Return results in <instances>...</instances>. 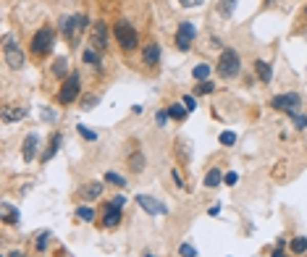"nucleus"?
I'll return each instance as SVG.
<instances>
[{
  "instance_id": "1",
  "label": "nucleus",
  "mask_w": 307,
  "mask_h": 257,
  "mask_svg": "<svg viewBox=\"0 0 307 257\" xmlns=\"http://www.w3.org/2000/svg\"><path fill=\"white\" fill-rule=\"evenodd\" d=\"M87 29V16L84 13H76V16H66L60 18V34L69 39V42H76L79 34Z\"/></svg>"
},
{
  "instance_id": "2",
  "label": "nucleus",
  "mask_w": 307,
  "mask_h": 257,
  "mask_svg": "<svg viewBox=\"0 0 307 257\" xmlns=\"http://www.w3.org/2000/svg\"><path fill=\"white\" fill-rule=\"evenodd\" d=\"M239 71H242V61H239V53L236 50H223L221 53V61H218V74H221L223 79H234L239 76Z\"/></svg>"
},
{
  "instance_id": "3",
  "label": "nucleus",
  "mask_w": 307,
  "mask_h": 257,
  "mask_svg": "<svg viewBox=\"0 0 307 257\" xmlns=\"http://www.w3.org/2000/svg\"><path fill=\"white\" fill-rule=\"evenodd\" d=\"M113 34H116V39H118V45L124 50H134L137 45H139V34H137V29L129 24V21H118V24L113 27Z\"/></svg>"
},
{
  "instance_id": "4",
  "label": "nucleus",
  "mask_w": 307,
  "mask_h": 257,
  "mask_svg": "<svg viewBox=\"0 0 307 257\" xmlns=\"http://www.w3.org/2000/svg\"><path fill=\"white\" fill-rule=\"evenodd\" d=\"M53 45H55V34H53V29H48V27H42L34 37H32V55H37V58H45L50 50H53Z\"/></svg>"
},
{
  "instance_id": "5",
  "label": "nucleus",
  "mask_w": 307,
  "mask_h": 257,
  "mask_svg": "<svg viewBox=\"0 0 307 257\" xmlns=\"http://www.w3.org/2000/svg\"><path fill=\"white\" fill-rule=\"evenodd\" d=\"M3 58H6L8 68H13V71H18V68L24 66V53H21L18 42H16L11 34L3 37Z\"/></svg>"
},
{
  "instance_id": "6",
  "label": "nucleus",
  "mask_w": 307,
  "mask_h": 257,
  "mask_svg": "<svg viewBox=\"0 0 307 257\" xmlns=\"http://www.w3.org/2000/svg\"><path fill=\"white\" fill-rule=\"evenodd\" d=\"M79 84H81V76L76 71L66 76V82L60 84V92H58V103L60 105H71L76 100V95H79V89H81Z\"/></svg>"
},
{
  "instance_id": "7",
  "label": "nucleus",
  "mask_w": 307,
  "mask_h": 257,
  "mask_svg": "<svg viewBox=\"0 0 307 257\" xmlns=\"http://www.w3.org/2000/svg\"><path fill=\"white\" fill-rule=\"evenodd\" d=\"M194 37H197L194 24H192V21H181L179 29H176V48L179 50H189V45L194 42Z\"/></svg>"
},
{
  "instance_id": "8",
  "label": "nucleus",
  "mask_w": 307,
  "mask_h": 257,
  "mask_svg": "<svg viewBox=\"0 0 307 257\" xmlns=\"http://www.w3.org/2000/svg\"><path fill=\"white\" fill-rule=\"evenodd\" d=\"M302 105V97L297 95V92H286V95H278L271 100V108L276 110H283V113H289V110H297Z\"/></svg>"
},
{
  "instance_id": "9",
  "label": "nucleus",
  "mask_w": 307,
  "mask_h": 257,
  "mask_svg": "<svg viewBox=\"0 0 307 257\" xmlns=\"http://www.w3.org/2000/svg\"><path fill=\"white\" fill-rule=\"evenodd\" d=\"M137 205L145 210V213H150V215H166V213H168V207H166L160 200L150 197V194H139V197H137Z\"/></svg>"
},
{
  "instance_id": "10",
  "label": "nucleus",
  "mask_w": 307,
  "mask_h": 257,
  "mask_svg": "<svg viewBox=\"0 0 307 257\" xmlns=\"http://www.w3.org/2000/svg\"><path fill=\"white\" fill-rule=\"evenodd\" d=\"M105 45H108V24L105 21H97V24L92 27V48L105 50Z\"/></svg>"
},
{
  "instance_id": "11",
  "label": "nucleus",
  "mask_w": 307,
  "mask_h": 257,
  "mask_svg": "<svg viewBox=\"0 0 307 257\" xmlns=\"http://www.w3.org/2000/svg\"><path fill=\"white\" fill-rule=\"evenodd\" d=\"M142 63H145V66H158V63H160V45H158V42H147V45H145Z\"/></svg>"
},
{
  "instance_id": "12",
  "label": "nucleus",
  "mask_w": 307,
  "mask_h": 257,
  "mask_svg": "<svg viewBox=\"0 0 307 257\" xmlns=\"http://www.w3.org/2000/svg\"><path fill=\"white\" fill-rule=\"evenodd\" d=\"M27 108L24 105H6L3 108V124H13V121H21V118H27Z\"/></svg>"
},
{
  "instance_id": "13",
  "label": "nucleus",
  "mask_w": 307,
  "mask_h": 257,
  "mask_svg": "<svg viewBox=\"0 0 307 257\" xmlns=\"http://www.w3.org/2000/svg\"><path fill=\"white\" fill-rule=\"evenodd\" d=\"M103 223H105L108 228H116V226L121 223V207H118V205H113V202H108V205H105Z\"/></svg>"
},
{
  "instance_id": "14",
  "label": "nucleus",
  "mask_w": 307,
  "mask_h": 257,
  "mask_svg": "<svg viewBox=\"0 0 307 257\" xmlns=\"http://www.w3.org/2000/svg\"><path fill=\"white\" fill-rule=\"evenodd\" d=\"M79 194H81V200L92 202V200H97V197L103 194V184H100V181H90V184H84L81 189H79Z\"/></svg>"
},
{
  "instance_id": "15",
  "label": "nucleus",
  "mask_w": 307,
  "mask_h": 257,
  "mask_svg": "<svg viewBox=\"0 0 307 257\" xmlns=\"http://www.w3.org/2000/svg\"><path fill=\"white\" fill-rule=\"evenodd\" d=\"M255 71H257V79H260L262 84H271V76H273L271 63H265V61H255Z\"/></svg>"
},
{
  "instance_id": "16",
  "label": "nucleus",
  "mask_w": 307,
  "mask_h": 257,
  "mask_svg": "<svg viewBox=\"0 0 307 257\" xmlns=\"http://www.w3.org/2000/svg\"><path fill=\"white\" fill-rule=\"evenodd\" d=\"M145 166H147V160H145V152H131V157H129V168L134 171V173H142L145 171Z\"/></svg>"
},
{
  "instance_id": "17",
  "label": "nucleus",
  "mask_w": 307,
  "mask_h": 257,
  "mask_svg": "<svg viewBox=\"0 0 307 257\" xmlns=\"http://www.w3.org/2000/svg\"><path fill=\"white\" fill-rule=\"evenodd\" d=\"M34 155H37V134H29L24 139V160L29 163V160H34Z\"/></svg>"
},
{
  "instance_id": "18",
  "label": "nucleus",
  "mask_w": 307,
  "mask_h": 257,
  "mask_svg": "<svg viewBox=\"0 0 307 257\" xmlns=\"http://www.w3.org/2000/svg\"><path fill=\"white\" fill-rule=\"evenodd\" d=\"M0 210H3V221L6 223H18V207H13L11 202H3V205H0Z\"/></svg>"
},
{
  "instance_id": "19",
  "label": "nucleus",
  "mask_w": 307,
  "mask_h": 257,
  "mask_svg": "<svg viewBox=\"0 0 307 257\" xmlns=\"http://www.w3.org/2000/svg\"><path fill=\"white\" fill-rule=\"evenodd\" d=\"M60 142H63V136L55 131L53 136H50V145H48V150H45V155H42V160H50V157H55V152H58V147H60Z\"/></svg>"
},
{
  "instance_id": "20",
  "label": "nucleus",
  "mask_w": 307,
  "mask_h": 257,
  "mask_svg": "<svg viewBox=\"0 0 307 257\" xmlns=\"http://www.w3.org/2000/svg\"><path fill=\"white\" fill-rule=\"evenodd\" d=\"M223 181V173H221V168H210L208 171V176H205V186H210V189H215L218 184Z\"/></svg>"
},
{
  "instance_id": "21",
  "label": "nucleus",
  "mask_w": 307,
  "mask_h": 257,
  "mask_svg": "<svg viewBox=\"0 0 307 257\" xmlns=\"http://www.w3.org/2000/svg\"><path fill=\"white\" fill-rule=\"evenodd\" d=\"M192 76H194L197 82H205V79L210 76V66H208V63H197L194 71H192Z\"/></svg>"
},
{
  "instance_id": "22",
  "label": "nucleus",
  "mask_w": 307,
  "mask_h": 257,
  "mask_svg": "<svg viewBox=\"0 0 307 257\" xmlns=\"http://www.w3.org/2000/svg\"><path fill=\"white\" fill-rule=\"evenodd\" d=\"M53 74L55 76H66V74H69V61H66V58H55L53 61Z\"/></svg>"
},
{
  "instance_id": "23",
  "label": "nucleus",
  "mask_w": 307,
  "mask_h": 257,
  "mask_svg": "<svg viewBox=\"0 0 307 257\" xmlns=\"http://www.w3.org/2000/svg\"><path fill=\"white\" fill-rule=\"evenodd\" d=\"M236 3H239V0H221V6H218V8H221V16H234V11H236Z\"/></svg>"
},
{
  "instance_id": "24",
  "label": "nucleus",
  "mask_w": 307,
  "mask_h": 257,
  "mask_svg": "<svg viewBox=\"0 0 307 257\" xmlns=\"http://www.w3.org/2000/svg\"><path fill=\"white\" fill-rule=\"evenodd\" d=\"M289 247H292L294 254H302V252H307V239H304V236H294Z\"/></svg>"
},
{
  "instance_id": "25",
  "label": "nucleus",
  "mask_w": 307,
  "mask_h": 257,
  "mask_svg": "<svg viewBox=\"0 0 307 257\" xmlns=\"http://www.w3.org/2000/svg\"><path fill=\"white\" fill-rule=\"evenodd\" d=\"M105 181H108V184H113V186H118V189H124V186H126V179L118 176V173H113V171H108V173H105Z\"/></svg>"
},
{
  "instance_id": "26",
  "label": "nucleus",
  "mask_w": 307,
  "mask_h": 257,
  "mask_svg": "<svg viewBox=\"0 0 307 257\" xmlns=\"http://www.w3.org/2000/svg\"><path fill=\"white\" fill-rule=\"evenodd\" d=\"M187 113H189V110H187L184 105H171V108H168V115H171V118H176V121L187 118Z\"/></svg>"
},
{
  "instance_id": "27",
  "label": "nucleus",
  "mask_w": 307,
  "mask_h": 257,
  "mask_svg": "<svg viewBox=\"0 0 307 257\" xmlns=\"http://www.w3.org/2000/svg\"><path fill=\"white\" fill-rule=\"evenodd\" d=\"M213 89H215V84H213L210 79H205V82H200V84H197V89H194V92H197V95H210Z\"/></svg>"
},
{
  "instance_id": "28",
  "label": "nucleus",
  "mask_w": 307,
  "mask_h": 257,
  "mask_svg": "<svg viewBox=\"0 0 307 257\" xmlns=\"http://www.w3.org/2000/svg\"><path fill=\"white\" fill-rule=\"evenodd\" d=\"M76 218H81V221H92V218H95V210H92V207H87V205H84V207H76Z\"/></svg>"
},
{
  "instance_id": "29",
  "label": "nucleus",
  "mask_w": 307,
  "mask_h": 257,
  "mask_svg": "<svg viewBox=\"0 0 307 257\" xmlns=\"http://www.w3.org/2000/svg\"><path fill=\"white\" fill-rule=\"evenodd\" d=\"M289 118L297 124V129H307V118H304L302 113H297V110H289Z\"/></svg>"
},
{
  "instance_id": "30",
  "label": "nucleus",
  "mask_w": 307,
  "mask_h": 257,
  "mask_svg": "<svg viewBox=\"0 0 307 257\" xmlns=\"http://www.w3.org/2000/svg\"><path fill=\"white\" fill-rule=\"evenodd\" d=\"M48 236H50V231H39V236H37V249L39 252L48 249Z\"/></svg>"
},
{
  "instance_id": "31",
  "label": "nucleus",
  "mask_w": 307,
  "mask_h": 257,
  "mask_svg": "<svg viewBox=\"0 0 307 257\" xmlns=\"http://www.w3.org/2000/svg\"><path fill=\"white\" fill-rule=\"evenodd\" d=\"M218 139H221V145H223V147H231V145L236 142V134H234V131H223Z\"/></svg>"
},
{
  "instance_id": "32",
  "label": "nucleus",
  "mask_w": 307,
  "mask_h": 257,
  "mask_svg": "<svg viewBox=\"0 0 307 257\" xmlns=\"http://www.w3.org/2000/svg\"><path fill=\"white\" fill-rule=\"evenodd\" d=\"M97 105V95H87L84 100H81V110H92Z\"/></svg>"
},
{
  "instance_id": "33",
  "label": "nucleus",
  "mask_w": 307,
  "mask_h": 257,
  "mask_svg": "<svg viewBox=\"0 0 307 257\" xmlns=\"http://www.w3.org/2000/svg\"><path fill=\"white\" fill-rule=\"evenodd\" d=\"M84 61H87V63H92V66H97V68H100V66H103V63H100V58H97V53H95V50H84Z\"/></svg>"
},
{
  "instance_id": "34",
  "label": "nucleus",
  "mask_w": 307,
  "mask_h": 257,
  "mask_svg": "<svg viewBox=\"0 0 307 257\" xmlns=\"http://www.w3.org/2000/svg\"><path fill=\"white\" fill-rule=\"evenodd\" d=\"M179 254H181V257H197V252H194L192 244H181V247H179Z\"/></svg>"
},
{
  "instance_id": "35",
  "label": "nucleus",
  "mask_w": 307,
  "mask_h": 257,
  "mask_svg": "<svg viewBox=\"0 0 307 257\" xmlns=\"http://www.w3.org/2000/svg\"><path fill=\"white\" fill-rule=\"evenodd\" d=\"M79 134H81L84 139H90V142H95V139H97V134H95V131H90L87 126H79Z\"/></svg>"
},
{
  "instance_id": "36",
  "label": "nucleus",
  "mask_w": 307,
  "mask_h": 257,
  "mask_svg": "<svg viewBox=\"0 0 307 257\" xmlns=\"http://www.w3.org/2000/svg\"><path fill=\"white\" fill-rule=\"evenodd\" d=\"M273 257H286V254H283V239H276V249H273Z\"/></svg>"
},
{
  "instance_id": "37",
  "label": "nucleus",
  "mask_w": 307,
  "mask_h": 257,
  "mask_svg": "<svg viewBox=\"0 0 307 257\" xmlns=\"http://www.w3.org/2000/svg\"><path fill=\"white\" fill-rule=\"evenodd\" d=\"M168 118H171V115H168V110H158V115H155V121H158L160 126H163V124H166Z\"/></svg>"
},
{
  "instance_id": "38",
  "label": "nucleus",
  "mask_w": 307,
  "mask_h": 257,
  "mask_svg": "<svg viewBox=\"0 0 307 257\" xmlns=\"http://www.w3.org/2000/svg\"><path fill=\"white\" fill-rule=\"evenodd\" d=\"M181 105H184V108H187V110H189V113H192V110H194V108H197V105H194V97H192V95H187V97H184V103H181Z\"/></svg>"
},
{
  "instance_id": "39",
  "label": "nucleus",
  "mask_w": 307,
  "mask_h": 257,
  "mask_svg": "<svg viewBox=\"0 0 307 257\" xmlns=\"http://www.w3.org/2000/svg\"><path fill=\"white\" fill-rule=\"evenodd\" d=\"M179 3H181L184 8H197V6L202 3V0H179Z\"/></svg>"
},
{
  "instance_id": "40",
  "label": "nucleus",
  "mask_w": 307,
  "mask_h": 257,
  "mask_svg": "<svg viewBox=\"0 0 307 257\" xmlns=\"http://www.w3.org/2000/svg\"><path fill=\"white\" fill-rule=\"evenodd\" d=\"M223 181H226L229 186H234V184L239 181V176H236V173H226V176H223Z\"/></svg>"
},
{
  "instance_id": "41",
  "label": "nucleus",
  "mask_w": 307,
  "mask_h": 257,
  "mask_svg": "<svg viewBox=\"0 0 307 257\" xmlns=\"http://www.w3.org/2000/svg\"><path fill=\"white\" fill-rule=\"evenodd\" d=\"M113 205H118V207H124V205H126V194H118V197L113 200Z\"/></svg>"
},
{
  "instance_id": "42",
  "label": "nucleus",
  "mask_w": 307,
  "mask_h": 257,
  "mask_svg": "<svg viewBox=\"0 0 307 257\" xmlns=\"http://www.w3.org/2000/svg\"><path fill=\"white\" fill-rule=\"evenodd\" d=\"M8 257H24V252H18V249H16V252H8Z\"/></svg>"
},
{
  "instance_id": "43",
  "label": "nucleus",
  "mask_w": 307,
  "mask_h": 257,
  "mask_svg": "<svg viewBox=\"0 0 307 257\" xmlns=\"http://www.w3.org/2000/svg\"><path fill=\"white\" fill-rule=\"evenodd\" d=\"M145 257H155V254H145Z\"/></svg>"
},
{
  "instance_id": "44",
  "label": "nucleus",
  "mask_w": 307,
  "mask_h": 257,
  "mask_svg": "<svg viewBox=\"0 0 307 257\" xmlns=\"http://www.w3.org/2000/svg\"><path fill=\"white\" fill-rule=\"evenodd\" d=\"M304 13H307V8H304Z\"/></svg>"
}]
</instances>
